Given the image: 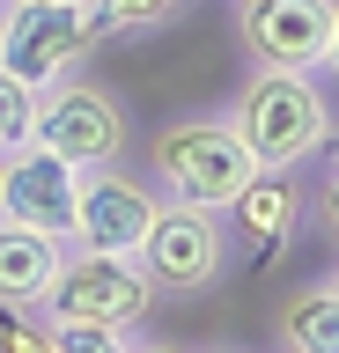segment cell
Returning a JSON list of instances; mask_svg holds the SVG:
<instances>
[{
	"mask_svg": "<svg viewBox=\"0 0 339 353\" xmlns=\"http://www.w3.org/2000/svg\"><path fill=\"white\" fill-rule=\"evenodd\" d=\"M236 132L258 170H302L310 154H325L332 140V103L310 74H288V66H251V81L236 88L229 103Z\"/></svg>",
	"mask_w": 339,
	"mask_h": 353,
	"instance_id": "obj_1",
	"label": "cell"
},
{
	"mask_svg": "<svg viewBox=\"0 0 339 353\" xmlns=\"http://www.w3.org/2000/svg\"><path fill=\"white\" fill-rule=\"evenodd\" d=\"M148 170H155L162 199H184V206L222 214L229 199L258 176V162H251V148H244V132H236L229 110H184V118H170L155 132Z\"/></svg>",
	"mask_w": 339,
	"mask_h": 353,
	"instance_id": "obj_2",
	"label": "cell"
},
{
	"mask_svg": "<svg viewBox=\"0 0 339 353\" xmlns=\"http://www.w3.org/2000/svg\"><path fill=\"white\" fill-rule=\"evenodd\" d=\"M133 258H140V272H148V287H155L162 302H200V294H214L229 280L236 250H229L222 214L184 206V199H162Z\"/></svg>",
	"mask_w": 339,
	"mask_h": 353,
	"instance_id": "obj_3",
	"label": "cell"
},
{
	"mask_svg": "<svg viewBox=\"0 0 339 353\" xmlns=\"http://www.w3.org/2000/svg\"><path fill=\"white\" fill-rule=\"evenodd\" d=\"M155 309V287L140 272V258H118V250H81L74 243L59 280L45 287L37 316L52 324H118V331H140Z\"/></svg>",
	"mask_w": 339,
	"mask_h": 353,
	"instance_id": "obj_4",
	"label": "cell"
},
{
	"mask_svg": "<svg viewBox=\"0 0 339 353\" xmlns=\"http://www.w3.org/2000/svg\"><path fill=\"white\" fill-rule=\"evenodd\" d=\"M96 8H74V0H8V30H0V66H15L23 81L52 88L81 74L96 59Z\"/></svg>",
	"mask_w": 339,
	"mask_h": 353,
	"instance_id": "obj_5",
	"label": "cell"
},
{
	"mask_svg": "<svg viewBox=\"0 0 339 353\" xmlns=\"http://www.w3.org/2000/svg\"><path fill=\"white\" fill-rule=\"evenodd\" d=\"M126 132H133L126 96L104 88V81H89V74L52 81L45 103H37V148H52L59 162H74V170H104V162H118V154H126Z\"/></svg>",
	"mask_w": 339,
	"mask_h": 353,
	"instance_id": "obj_6",
	"label": "cell"
},
{
	"mask_svg": "<svg viewBox=\"0 0 339 353\" xmlns=\"http://www.w3.org/2000/svg\"><path fill=\"white\" fill-rule=\"evenodd\" d=\"M244 66H288L317 74L332 44V0H229Z\"/></svg>",
	"mask_w": 339,
	"mask_h": 353,
	"instance_id": "obj_7",
	"label": "cell"
},
{
	"mask_svg": "<svg viewBox=\"0 0 339 353\" xmlns=\"http://www.w3.org/2000/svg\"><path fill=\"white\" fill-rule=\"evenodd\" d=\"M74 199H81V170L59 162L52 148H15L0 162V221H23L37 236L74 243Z\"/></svg>",
	"mask_w": 339,
	"mask_h": 353,
	"instance_id": "obj_8",
	"label": "cell"
},
{
	"mask_svg": "<svg viewBox=\"0 0 339 353\" xmlns=\"http://www.w3.org/2000/svg\"><path fill=\"white\" fill-rule=\"evenodd\" d=\"M162 199L140 184V176H126L118 162H104V170H81V199H74V243L81 250H118V258H133L140 236H148V221H155Z\"/></svg>",
	"mask_w": 339,
	"mask_h": 353,
	"instance_id": "obj_9",
	"label": "cell"
},
{
	"mask_svg": "<svg viewBox=\"0 0 339 353\" xmlns=\"http://www.w3.org/2000/svg\"><path fill=\"white\" fill-rule=\"evenodd\" d=\"M222 228H229V250H244V258H288L295 228H302V184H295V170H258L222 206Z\"/></svg>",
	"mask_w": 339,
	"mask_h": 353,
	"instance_id": "obj_10",
	"label": "cell"
},
{
	"mask_svg": "<svg viewBox=\"0 0 339 353\" xmlns=\"http://www.w3.org/2000/svg\"><path fill=\"white\" fill-rule=\"evenodd\" d=\"M59 265H67L59 236H37L23 221H0V309H37L45 287L59 280Z\"/></svg>",
	"mask_w": 339,
	"mask_h": 353,
	"instance_id": "obj_11",
	"label": "cell"
},
{
	"mask_svg": "<svg viewBox=\"0 0 339 353\" xmlns=\"http://www.w3.org/2000/svg\"><path fill=\"white\" fill-rule=\"evenodd\" d=\"M280 353H339V280H302L288 302L273 309Z\"/></svg>",
	"mask_w": 339,
	"mask_h": 353,
	"instance_id": "obj_12",
	"label": "cell"
},
{
	"mask_svg": "<svg viewBox=\"0 0 339 353\" xmlns=\"http://www.w3.org/2000/svg\"><path fill=\"white\" fill-rule=\"evenodd\" d=\"M37 103H45V88L23 81L15 66H0V154H15L37 140Z\"/></svg>",
	"mask_w": 339,
	"mask_h": 353,
	"instance_id": "obj_13",
	"label": "cell"
},
{
	"mask_svg": "<svg viewBox=\"0 0 339 353\" xmlns=\"http://www.w3.org/2000/svg\"><path fill=\"white\" fill-rule=\"evenodd\" d=\"M192 8L200 0H96V37H140V30H162Z\"/></svg>",
	"mask_w": 339,
	"mask_h": 353,
	"instance_id": "obj_14",
	"label": "cell"
},
{
	"mask_svg": "<svg viewBox=\"0 0 339 353\" xmlns=\"http://www.w3.org/2000/svg\"><path fill=\"white\" fill-rule=\"evenodd\" d=\"M0 353H59V331L30 309H0Z\"/></svg>",
	"mask_w": 339,
	"mask_h": 353,
	"instance_id": "obj_15",
	"label": "cell"
},
{
	"mask_svg": "<svg viewBox=\"0 0 339 353\" xmlns=\"http://www.w3.org/2000/svg\"><path fill=\"white\" fill-rule=\"evenodd\" d=\"M52 331H59V353H133L140 346L133 331H118V324H52Z\"/></svg>",
	"mask_w": 339,
	"mask_h": 353,
	"instance_id": "obj_16",
	"label": "cell"
},
{
	"mask_svg": "<svg viewBox=\"0 0 339 353\" xmlns=\"http://www.w3.org/2000/svg\"><path fill=\"white\" fill-rule=\"evenodd\" d=\"M310 199V214H317V228H325V243L339 250V170H325L317 176V192H302Z\"/></svg>",
	"mask_w": 339,
	"mask_h": 353,
	"instance_id": "obj_17",
	"label": "cell"
},
{
	"mask_svg": "<svg viewBox=\"0 0 339 353\" xmlns=\"http://www.w3.org/2000/svg\"><path fill=\"white\" fill-rule=\"evenodd\" d=\"M325 66L339 74V0H332V44H325Z\"/></svg>",
	"mask_w": 339,
	"mask_h": 353,
	"instance_id": "obj_18",
	"label": "cell"
},
{
	"mask_svg": "<svg viewBox=\"0 0 339 353\" xmlns=\"http://www.w3.org/2000/svg\"><path fill=\"white\" fill-rule=\"evenodd\" d=\"M133 353H192V346H162V339H148V346H133Z\"/></svg>",
	"mask_w": 339,
	"mask_h": 353,
	"instance_id": "obj_19",
	"label": "cell"
},
{
	"mask_svg": "<svg viewBox=\"0 0 339 353\" xmlns=\"http://www.w3.org/2000/svg\"><path fill=\"white\" fill-rule=\"evenodd\" d=\"M325 148H332V154H325V170H339V125H332V140H325Z\"/></svg>",
	"mask_w": 339,
	"mask_h": 353,
	"instance_id": "obj_20",
	"label": "cell"
},
{
	"mask_svg": "<svg viewBox=\"0 0 339 353\" xmlns=\"http://www.w3.org/2000/svg\"><path fill=\"white\" fill-rule=\"evenodd\" d=\"M206 353H244V346H206Z\"/></svg>",
	"mask_w": 339,
	"mask_h": 353,
	"instance_id": "obj_21",
	"label": "cell"
},
{
	"mask_svg": "<svg viewBox=\"0 0 339 353\" xmlns=\"http://www.w3.org/2000/svg\"><path fill=\"white\" fill-rule=\"evenodd\" d=\"M0 30H8V0H0Z\"/></svg>",
	"mask_w": 339,
	"mask_h": 353,
	"instance_id": "obj_22",
	"label": "cell"
},
{
	"mask_svg": "<svg viewBox=\"0 0 339 353\" xmlns=\"http://www.w3.org/2000/svg\"><path fill=\"white\" fill-rule=\"evenodd\" d=\"M74 8H96V0H74Z\"/></svg>",
	"mask_w": 339,
	"mask_h": 353,
	"instance_id": "obj_23",
	"label": "cell"
},
{
	"mask_svg": "<svg viewBox=\"0 0 339 353\" xmlns=\"http://www.w3.org/2000/svg\"><path fill=\"white\" fill-rule=\"evenodd\" d=\"M0 162H8V154H0Z\"/></svg>",
	"mask_w": 339,
	"mask_h": 353,
	"instance_id": "obj_24",
	"label": "cell"
},
{
	"mask_svg": "<svg viewBox=\"0 0 339 353\" xmlns=\"http://www.w3.org/2000/svg\"><path fill=\"white\" fill-rule=\"evenodd\" d=\"M332 280H339V272H332Z\"/></svg>",
	"mask_w": 339,
	"mask_h": 353,
	"instance_id": "obj_25",
	"label": "cell"
}]
</instances>
